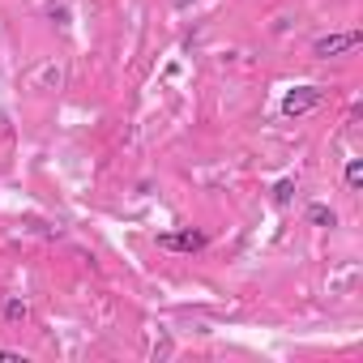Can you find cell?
<instances>
[{
    "instance_id": "1",
    "label": "cell",
    "mask_w": 363,
    "mask_h": 363,
    "mask_svg": "<svg viewBox=\"0 0 363 363\" xmlns=\"http://www.w3.org/2000/svg\"><path fill=\"white\" fill-rule=\"evenodd\" d=\"M320 103H325V90H320V86H295V90L282 99V116H291V120H295V116L316 111Z\"/></svg>"
},
{
    "instance_id": "2",
    "label": "cell",
    "mask_w": 363,
    "mask_h": 363,
    "mask_svg": "<svg viewBox=\"0 0 363 363\" xmlns=\"http://www.w3.org/2000/svg\"><path fill=\"white\" fill-rule=\"evenodd\" d=\"M158 248H167V252H201L206 248V235L201 231H162L158 235Z\"/></svg>"
},
{
    "instance_id": "3",
    "label": "cell",
    "mask_w": 363,
    "mask_h": 363,
    "mask_svg": "<svg viewBox=\"0 0 363 363\" xmlns=\"http://www.w3.org/2000/svg\"><path fill=\"white\" fill-rule=\"evenodd\" d=\"M354 48H359V35H354V30H346V35H329V39H316L312 56L329 60V56H342V52H354Z\"/></svg>"
},
{
    "instance_id": "4",
    "label": "cell",
    "mask_w": 363,
    "mask_h": 363,
    "mask_svg": "<svg viewBox=\"0 0 363 363\" xmlns=\"http://www.w3.org/2000/svg\"><path fill=\"white\" fill-rule=\"evenodd\" d=\"M308 223H312V227H333L337 218H333L329 206H308Z\"/></svg>"
},
{
    "instance_id": "5",
    "label": "cell",
    "mask_w": 363,
    "mask_h": 363,
    "mask_svg": "<svg viewBox=\"0 0 363 363\" xmlns=\"http://www.w3.org/2000/svg\"><path fill=\"white\" fill-rule=\"evenodd\" d=\"M26 316H30L26 299H5V320H26Z\"/></svg>"
},
{
    "instance_id": "6",
    "label": "cell",
    "mask_w": 363,
    "mask_h": 363,
    "mask_svg": "<svg viewBox=\"0 0 363 363\" xmlns=\"http://www.w3.org/2000/svg\"><path fill=\"white\" fill-rule=\"evenodd\" d=\"M363 184V158H350L346 162V189H359Z\"/></svg>"
},
{
    "instance_id": "7",
    "label": "cell",
    "mask_w": 363,
    "mask_h": 363,
    "mask_svg": "<svg viewBox=\"0 0 363 363\" xmlns=\"http://www.w3.org/2000/svg\"><path fill=\"white\" fill-rule=\"evenodd\" d=\"M291 193H295V184H291V179H282V184L274 189V201H278V206H286V201H291Z\"/></svg>"
},
{
    "instance_id": "8",
    "label": "cell",
    "mask_w": 363,
    "mask_h": 363,
    "mask_svg": "<svg viewBox=\"0 0 363 363\" xmlns=\"http://www.w3.org/2000/svg\"><path fill=\"white\" fill-rule=\"evenodd\" d=\"M0 363H26V354H18V350H0Z\"/></svg>"
}]
</instances>
